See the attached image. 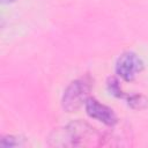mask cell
Returning a JSON list of instances; mask_svg holds the SVG:
<instances>
[{"instance_id":"cell-1","label":"cell","mask_w":148,"mask_h":148,"mask_svg":"<svg viewBox=\"0 0 148 148\" xmlns=\"http://www.w3.org/2000/svg\"><path fill=\"white\" fill-rule=\"evenodd\" d=\"M102 135L94 127L84 121H73L64 127L54 130L47 143L52 147H80L97 146L102 141Z\"/></svg>"},{"instance_id":"cell-2","label":"cell","mask_w":148,"mask_h":148,"mask_svg":"<svg viewBox=\"0 0 148 148\" xmlns=\"http://www.w3.org/2000/svg\"><path fill=\"white\" fill-rule=\"evenodd\" d=\"M90 89L91 86L86 79H77L71 82L62 95L61 104L64 110L67 112H74L80 109L89 98Z\"/></svg>"},{"instance_id":"cell-3","label":"cell","mask_w":148,"mask_h":148,"mask_svg":"<svg viewBox=\"0 0 148 148\" xmlns=\"http://www.w3.org/2000/svg\"><path fill=\"white\" fill-rule=\"evenodd\" d=\"M143 69V62L133 52L123 53L116 62V73L124 81H133Z\"/></svg>"},{"instance_id":"cell-4","label":"cell","mask_w":148,"mask_h":148,"mask_svg":"<svg viewBox=\"0 0 148 148\" xmlns=\"http://www.w3.org/2000/svg\"><path fill=\"white\" fill-rule=\"evenodd\" d=\"M86 108V112L88 113V116L90 118H94L101 123H103L104 125L108 126H114L118 123V118L116 116V113L113 112V110L104 104H102L101 102H98L95 98L89 97L84 104Z\"/></svg>"},{"instance_id":"cell-5","label":"cell","mask_w":148,"mask_h":148,"mask_svg":"<svg viewBox=\"0 0 148 148\" xmlns=\"http://www.w3.org/2000/svg\"><path fill=\"white\" fill-rule=\"evenodd\" d=\"M23 145H24L23 140L14 135H6V136H2L0 140L1 148H13V147H20Z\"/></svg>"},{"instance_id":"cell-6","label":"cell","mask_w":148,"mask_h":148,"mask_svg":"<svg viewBox=\"0 0 148 148\" xmlns=\"http://www.w3.org/2000/svg\"><path fill=\"white\" fill-rule=\"evenodd\" d=\"M128 105L133 109H142L148 104V99L142 95H132L127 98Z\"/></svg>"},{"instance_id":"cell-7","label":"cell","mask_w":148,"mask_h":148,"mask_svg":"<svg viewBox=\"0 0 148 148\" xmlns=\"http://www.w3.org/2000/svg\"><path fill=\"white\" fill-rule=\"evenodd\" d=\"M108 87H109V90H110V92H111L112 95L118 96V97H123V96H124L123 91H121L120 88H119L118 81H117L116 79L111 77V79L109 80V82H108Z\"/></svg>"},{"instance_id":"cell-8","label":"cell","mask_w":148,"mask_h":148,"mask_svg":"<svg viewBox=\"0 0 148 148\" xmlns=\"http://www.w3.org/2000/svg\"><path fill=\"white\" fill-rule=\"evenodd\" d=\"M15 0H2V2H13Z\"/></svg>"}]
</instances>
